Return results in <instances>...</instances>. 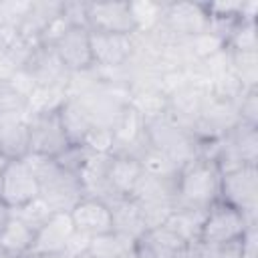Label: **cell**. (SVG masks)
I'll use <instances>...</instances> for the list:
<instances>
[{
    "label": "cell",
    "instance_id": "6da1fadb",
    "mask_svg": "<svg viewBox=\"0 0 258 258\" xmlns=\"http://www.w3.org/2000/svg\"><path fill=\"white\" fill-rule=\"evenodd\" d=\"M222 171L214 159L191 157L185 161L175 177V208L183 210H208L220 200Z\"/></svg>",
    "mask_w": 258,
    "mask_h": 258
},
{
    "label": "cell",
    "instance_id": "7a4b0ae2",
    "mask_svg": "<svg viewBox=\"0 0 258 258\" xmlns=\"http://www.w3.org/2000/svg\"><path fill=\"white\" fill-rule=\"evenodd\" d=\"M24 159L30 163L38 179V187H40L38 200L50 212H71L85 198L81 175L62 169L52 157L28 153L24 155Z\"/></svg>",
    "mask_w": 258,
    "mask_h": 258
},
{
    "label": "cell",
    "instance_id": "3957f363",
    "mask_svg": "<svg viewBox=\"0 0 258 258\" xmlns=\"http://www.w3.org/2000/svg\"><path fill=\"white\" fill-rule=\"evenodd\" d=\"M26 121H28V153L56 157L60 151H64L71 145L58 115V105L44 107Z\"/></svg>",
    "mask_w": 258,
    "mask_h": 258
},
{
    "label": "cell",
    "instance_id": "277c9868",
    "mask_svg": "<svg viewBox=\"0 0 258 258\" xmlns=\"http://www.w3.org/2000/svg\"><path fill=\"white\" fill-rule=\"evenodd\" d=\"M220 200L240 210L250 222H256L258 208V169L256 165H240L222 171Z\"/></svg>",
    "mask_w": 258,
    "mask_h": 258
},
{
    "label": "cell",
    "instance_id": "5b68a950",
    "mask_svg": "<svg viewBox=\"0 0 258 258\" xmlns=\"http://www.w3.org/2000/svg\"><path fill=\"white\" fill-rule=\"evenodd\" d=\"M250 224L252 222L240 210H236L234 206L222 200H216L204 214L198 242L218 244V242L240 240Z\"/></svg>",
    "mask_w": 258,
    "mask_h": 258
},
{
    "label": "cell",
    "instance_id": "8992f818",
    "mask_svg": "<svg viewBox=\"0 0 258 258\" xmlns=\"http://www.w3.org/2000/svg\"><path fill=\"white\" fill-rule=\"evenodd\" d=\"M40 198L38 179L30 163L22 159H10L0 175V200L10 208H24Z\"/></svg>",
    "mask_w": 258,
    "mask_h": 258
},
{
    "label": "cell",
    "instance_id": "52a82bcc",
    "mask_svg": "<svg viewBox=\"0 0 258 258\" xmlns=\"http://www.w3.org/2000/svg\"><path fill=\"white\" fill-rule=\"evenodd\" d=\"M87 28L91 32L133 36L137 32V24L133 18L131 2H87Z\"/></svg>",
    "mask_w": 258,
    "mask_h": 258
},
{
    "label": "cell",
    "instance_id": "ba28073f",
    "mask_svg": "<svg viewBox=\"0 0 258 258\" xmlns=\"http://www.w3.org/2000/svg\"><path fill=\"white\" fill-rule=\"evenodd\" d=\"M77 230L73 226V220L69 212H52L44 224L36 230L32 246L28 252L34 254H60L64 256L71 240L75 238Z\"/></svg>",
    "mask_w": 258,
    "mask_h": 258
},
{
    "label": "cell",
    "instance_id": "9c48e42d",
    "mask_svg": "<svg viewBox=\"0 0 258 258\" xmlns=\"http://www.w3.org/2000/svg\"><path fill=\"white\" fill-rule=\"evenodd\" d=\"M54 50L69 73L87 71L93 67L91 54V30L85 26H69L56 40Z\"/></svg>",
    "mask_w": 258,
    "mask_h": 258
},
{
    "label": "cell",
    "instance_id": "30bf717a",
    "mask_svg": "<svg viewBox=\"0 0 258 258\" xmlns=\"http://www.w3.org/2000/svg\"><path fill=\"white\" fill-rule=\"evenodd\" d=\"M22 71L28 75V79L32 83H36L38 87H44V89L56 87L62 81V77L69 75L64 64L60 62L54 46H48V44H36L32 48V52L28 54Z\"/></svg>",
    "mask_w": 258,
    "mask_h": 258
},
{
    "label": "cell",
    "instance_id": "8fae6325",
    "mask_svg": "<svg viewBox=\"0 0 258 258\" xmlns=\"http://www.w3.org/2000/svg\"><path fill=\"white\" fill-rule=\"evenodd\" d=\"M73 226L79 234L87 238H95L107 232H113V216L109 204L97 198H83L69 212Z\"/></svg>",
    "mask_w": 258,
    "mask_h": 258
},
{
    "label": "cell",
    "instance_id": "7c38bea8",
    "mask_svg": "<svg viewBox=\"0 0 258 258\" xmlns=\"http://www.w3.org/2000/svg\"><path fill=\"white\" fill-rule=\"evenodd\" d=\"M28 117L22 111L0 113V153L8 159H22L28 153Z\"/></svg>",
    "mask_w": 258,
    "mask_h": 258
},
{
    "label": "cell",
    "instance_id": "4fadbf2b",
    "mask_svg": "<svg viewBox=\"0 0 258 258\" xmlns=\"http://www.w3.org/2000/svg\"><path fill=\"white\" fill-rule=\"evenodd\" d=\"M163 20L169 32L181 36L204 34L206 28H210V18L204 4H169L163 10Z\"/></svg>",
    "mask_w": 258,
    "mask_h": 258
},
{
    "label": "cell",
    "instance_id": "5bb4252c",
    "mask_svg": "<svg viewBox=\"0 0 258 258\" xmlns=\"http://www.w3.org/2000/svg\"><path fill=\"white\" fill-rule=\"evenodd\" d=\"M133 36L125 34H107V32H91V54L93 64L99 67H119L133 52Z\"/></svg>",
    "mask_w": 258,
    "mask_h": 258
},
{
    "label": "cell",
    "instance_id": "9a60e30c",
    "mask_svg": "<svg viewBox=\"0 0 258 258\" xmlns=\"http://www.w3.org/2000/svg\"><path fill=\"white\" fill-rule=\"evenodd\" d=\"M141 173H143V167L135 157L111 153L107 175H109V185L117 198H131Z\"/></svg>",
    "mask_w": 258,
    "mask_h": 258
},
{
    "label": "cell",
    "instance_id": "2e32d148",
    "mask_svg": "<svg viewBox=\"0 0 258 258\" xmlns=\"http://www.w3.org/2000/svg\"><path fill=\"white\" fill-rule=\"evenodd\" d=\"M58 115H60L69 141L83 145L89 131L95 127V121L91 117L87 103H83L81 99H67L58 105Z\"/></svg>",
    "mask_w": 258,
    "mask_h": 258
},
{
    "label": "cell",
    "instance_id": "e0dca14e",
    "mask_svg": "<svg viewBox=\"0 0 258 258\" xmlns=\"http://www.w3.org/2000/svg\"><path fill=\"white\" fill-rule=\"evenodd\" d=\"M153 258H173L181 252H185L189 248V244L179 238L171 228H167L165 224L163 226H157V228H151L147 230L139 240H137Z\"/></svg>",
    "mask_w": 258,
    "mask_h": 258
},
{
    "label": "cell",
    "instance_id": "ac0fdd59",
    "mask_svg": "<svg viewBox=\"0 0 258 258\" xmlns=\"http://www.w3.org/2000/svg\"><path fill=\"white\" fill-rule=\"evenodd\" d=\"M109 208L113 216V230L123 232L135 240H139L147 232L141 210L133 198H117L109 204Z\"/></svg>",
    "mask_w": 258,
    "mask_h": 258
},
{
    "label": "cell",
    "instance_id": "d6986e66",
    "mask_svg": "<svg viewBox=\"0 0 258 258\" xmlns=\"http://www.w3.org/2000/svg\"><path fill=\"white\" fill-rule=\"evenodd\" d=\"M137 250V240L123 232H107L89 240L87 252L97 258H133Z\"/></svg>",
    "mask_w": 258,
    "mask_h": 258
},
{
    "label": "cell",
    "instance_id": "ffe728a7",
    "mask_svg": "<svg viewBox=\"0 0 258 258\" xmlns=\"http://www.w3.org/2000/svg\"><path fill=\"white\" fill-rule=\"evenodd\" d=\"M34 234H36V228H32L28 222H24L20 216H16L12 212L6 228L0 234V244L14 258H20V256L28 254V250L32 246V240H34Z\"/></svg>",
    "mask_w": 258,
    "mask_h": 258
},
{
    "label": "cell",
    "instance_id": "44dd1931",
    "mask_svg": "<svg viewBox=\"0 0 258 258\" xmlns=\"http://www.w3.org/2000/svg\"><path fill=\"white\" fill-rule=\"evenodd\" d=\"M191 256L194 258H242V244L240 240L218 242V244L196 242L191 244Z\"/></svg>",
    "mask_w": 258,
    "mask_h": 258
},
{
    "label": "cell",
    "instance_id": "7402d4cb",
    "mask_svg": "<svg viewBox=\"0 0 258 258\" xmlns=\"http://www.w3.org/2000/svg\"><path fill=\"white\" fill-rule=\"evenodd\" d=\"M91 153L93 151H89L85 145H81V143H71L64 151H60L56 157H52L62 169H67V171H71V173H75V175H81V171H83V167H85V163L89 161V157H91Z\"/></svg>",
    "mask_w": 258,
    "mask_h": 258
},
{
    "label": "cell",
    "instance_id": "603a6c76",
    "mask_svg": "<svg viewBox=\"0 0 258 258\" xmlns=\"http://www.w3.org/2000/svg\"><path fill=\"white\" fill-rule=\"evenodd\" d=\"M232 64L240 83H248L246 89H256V52L232 50Z\"/></svg>",
    "mask_w": 258,
    "mask_h": 258
},
{
    "label": "cell",
    "instance_id": "cb8c5ba5",
    "mask_svg": "<svg viewBox=\"0 0 258 258\" xmlns=\"http://www.w3.org/2000/svg\"><path fill=\"white\" fill-rule=\"evenodd\" d=\"M256 89H246L242 93V101L238 107V121L256 127L258 123V97Z\"/></svg>",
    "mask_w": 258,
    "mask_h": 258
},
{
    "label": "cell",
    "instance_id": "d4e9b609",
    "mask_svg": "<svg viewBox=\"0 0 258 258\" xmlns=\"http://www.w3.org/2000/svg\"><path fill=\"white\" fill-rule=\"evenodd\" d=\"M242 244V258H258V230H256V222H252L246 232L240 238Z\"/></svg>",
    "mask_w": 258,
    "mask_h": 258
},
{
    "label": "cell",
    "instance_id": "484cf974",
    "mask_svg": "<svg viewBox=\"0 0 258 258\" xmlns=\"http://www.w3.org/2000/svg\"><path fill=\"white\" fill-rule=\"evenodd\" d=\"M10 214H12V210L0 200V234H2V230L6 228V224H8V220H10Z\"/></svg>",
    "mask_w": 258,
    "mask_h": 258
},
{
    "label": "cell",
    "instance_id": "4316f807",
    "mask_svg": "<svg viewBox=\"0 0 258 258\" xmlns=\"http://www.w3.org/2000/svg\"><path fill=\"white\" fill-rule=\"evenodd\" d=\"M20 258H64V256H60V254H34V252H28V254H24Z\"/></svg>",
    "mask_w": 258,
    "mask_h": 258
},
{
    "label": "cell",
    "instance_id": "83f0119b",
    "mask_svg": "<svg viewBox=\"0 0 258 258\" xmlns=\"http://www.w3.org/2000/svg\"><path fill=\"white\" fill-rule=\"evenodd\" d=\"M8 161H10V159H8V157H6L4 153H0V175H2V171H4V167L8 165Z\"/></svg>",
    "mask_w": 258,
    "mask_h": 258
},
{
    "label": "cell",
    "instance_id": "f1b7e54d",
    "mask_svg": "<svg viewBox=\"0 0 258 258\" xmlns=\"http://www.w3.org/2000/svg\"><path fill=\"white\" fill-rule=\"evenodd\" d=\"M173 258H194V256H191V244H189V248H187L185 252H181V254H177V256H173Z\"/></svg>",
    "mask_w": 258,
    "mask_h": 258
},
{
    "label": "cell",
    "instance_id": "f546056e",
    "mask_svg": "<svg viewBox=\"0 0 258 258\" xmlns=\"http://www.w3.org/2000/svg\"><path fill=\"white\" fill-rule=\"evenodd\" d=\"M0 258H14V256H12V254H10V252L0 244Z\"/></svg>",
    "mask_w": 258,
    "mask_h": 258
},
{
    "label": "cell",
    "instance_id": "4dcf8cb0",
    "mask_svg": "<svg viewBox=\"0 0 258 258\" xmlns=\"http://www.w3.org/2000/svg\"><path fill=\"white\" fill-rule=\"evenodd\" d=\"M77 258H97V256H93V254H89V252H83V254H79Z\"/></svg>",
    "mask_w": 258,
    "mask_h": 258
}]
</instances>
